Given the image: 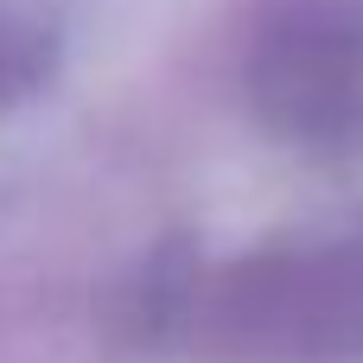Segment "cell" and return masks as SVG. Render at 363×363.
Segmentation results:
<instances>
[{"label":"cell","mask_w":363,"mask_h":363,"mask_svg":"<svg viewBox=\"0 0 363 363\" xmlns=\"http://www.w3.org/2000/svg\"><path fill=\"white\" fill-rule=\"evenodd\" d=\"M217 325L255 363H357L363 249H294L268 268H236Z\"/></svg>","instance_id":"obj_1"},{"label":"cell","mask_w":363,"mask_h":363,"mask_svg":"<svg viewBox=\"0 0 363 363\" xmlns=\"http://www.w3.org/2000/svg\"><path fill=\"white\" fill-rule=\"evenodd\" d=\"M32 70H38V45H32V26H19V19H6L0 13V108L32 83Z\"/></svg>","instance_id":"obj_2"}]
</instances>
